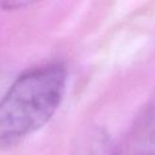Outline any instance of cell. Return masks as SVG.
<instances>
[{"instance_id": "obj_1", "label": "cell", "mask_w": 155, "mask_h": 155, "mask_svg": "<svg viewBox=\"0 0 155 155\" xmlns=\"http://www.w3.org/2000/svg\"><path fill=\"white\" fill-rule=\"evenodd\" d=\"M68 70L52 62L22 73L0 98V150L44 127L64 98Z\"/></svg>"}, {"instance_id": "obj_2", "label": "cell", "mask_w": 155, "mask_h": 155, "mask_svg": "<svg viewBox=\"0 0 155 155\" xmlns=\"http://www.w3.org/2000/svg\"><path fill=\"white\" fill-rule=\"evenodd\" d=\"M111 155H155V102L139 115Z\"/></svg>"}, {"instance_id": "obj_3", "label": "cell", "mask_w": 155, "mask_h": 155, "mask_svg": "<svg viewBox=\"0 0 155 155\" xmlns=\"http://www.w3.org/2000/svg\"><path fill=\"white\" fill-rule=\"evenodd\" d=\"M40 0H0V8L2 11L13 12L27 8Z\"/></svg>"}]
</instances>
